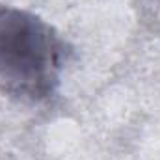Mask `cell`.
Returning <instances> with one entry per match:
<instances>
[{"label":"cell","mask_w":160,"mask_h":160,"mask_svg":"<svg viewBox=\"0 0 160 160\" xmlns=\"http://www.w3.org/2000/svg\"><path fill=\"white\" fill-rule=\"evenodd\" d=\"M63 45L38 15L0 8V89L30 101L48 97L62 73Z\"/></svg>","instance_id":"6da1fadb"}]
</instances>
